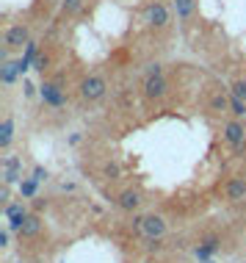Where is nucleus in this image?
<instances>
[{
    "instance_id": "1",
    "label": "nucleus",
    "mask_w": 246,
    "mask_h": 263,
    "mask_svg": "<svg viewBox=\"0 0 246 263\" xmlns=\"http://www.w3.org/2000/svg\"><path fill=\"white\" fill-rule=\"evenodd\" d=\"M105 91H108V83H105V78L100 75H89L80 81V97L86 103H97L105 97Z\"/></svg>"
},
{
    "instance_id": "2",
    "label": "nucleus",
    "mask_w": 246,
    "mask_h": 263,
    "mask_svg": "<svg viewBox=\"0 0 246 263\" xmlns=\"http://www.w3.org/2000/svg\"><path fill=\"white\" fill-rule=\"evenodd\" d=\"M39 95L45 100V105H50V108H64V103H67V95L58 81H45L39 86Z\"/></svg>"
},
{
    "instance_id": "3",
    "label": "nucleus",
    "mask_w": 246,
    "mask_h": 263,
    "mask_svg": "<svg viewBox=\"0 0 246 263\" xmlns=\"http://www.w3.org/2000/svg\"><path fill=\"white\" fill-rule=\"evenodd\" d=\"M31 42V31L28 25H11L3 36V47L6 50H23V47Z\"/></svg>"
},
{
    "instance_id": "4",
    "label": "nucleus",
    "mask_w": 246,
    "mask_h": 263,
    "mask_svg": "<svg viewBox=\"0 0 246 263\" xmlns=\"http://www.w3.org/2000/svg\"><path fill=\"white\" fill-rule=\"evenodd\" d=\"M138 230H141L150 241H158V238L166 236V222H163V216H155V213H150V216H141V224H138Z\"/></svg>"
},
{
    "instance_id": "5",
    "label": "nucleus",
    "mask_w": 246,
    "mask_h": 263,
    "mask_svg": "<svg viewBox=\"0 0 246 263\" xmlns=\"http://www.w3.org/2000/svg\"><path fill=\"white\" fill-rule=\"evenodd\" d=\"M224 141H227L230 147H235V150H241L246 144V127L241 119H230L227 125H224Z\"/></svg>"
},
{
    "instance_id": "6",
    "label": "nucleus",
    "mask_w": 246,
    "mask_h": 263,
    "mask_svg": "<svg viewBox=\"0 0 246 263\" xmlns=\"http://www.w3.org/2000/svg\"><path fill=\"white\" fill-rule=\"evenodd\" d=\"M166 91H169V81L163 75H147V81H144L147 100H160V97H166Z\"/></svg>"
},
{
    "instance_id": "7",
    "label": "nucleus",
    "mask_w": 246,
    "mask_h": 263,
    "mask_svg": "<svg viewBox=\"0 0 246 263\" xmlns=\"http://www.w3.org/2000/svg\"><path fill=\"white\" fill-rule=\"evenodd\" d=\"M25 216H28V211H25L23 202H9L6 205V219H9V230L11 233H19V224H23Z\"/></svg>"
},
{
    "instance_id": "8",
    "label": "nucleus",
    "mask_w": 246,
    "mask_h": 263,
    "mask_svg": "<svg viewBox=\"0 0 246 263\" xmlns=\"http://www.w3.org/2000/svg\"><path fill=\"white\" fill-rule=\"evenodd\" d=\"M23 163H19V158H14V155H9V158L3 161V186H14V183H19V177H23Z\"/></svg>"
},
{
    "instance_id": "9",
    "label": "nucleus",
    "mask_w": 246,
    "mask_h": 263,
    "mask_svg": "<svg viewBox=\"0 0 246 263\" xmlns=\"http://www.w3.org/2000/svg\"><path fill=\"white\" fill-rule=\"evenodd\" d=\"M147 25H152V28H166L169 25V9L163 3H152L150 9H147Z\"/></svg>"
},
{
    "instance_id": "10",
    "label": "nucleus",
    "mask_w": 246,
    "mask_h": 263,
    "mask_svg": "<svg viewBox=\"0 0 246 263\" xmlns=\"http://www.w3.org/2000/svg\"><path fill=\"white\" fill-rule=\"evenodd\" d=\"M224 197H227L230 202H243L246 200V180H243V177H233V180H227V186H224Z\"/></svg>"
},
{
    "instance_id": "11",
    "label": "nucleus",
    "mask_w": 246,
    "mask_h": 263,
    "mask_svg": "<svg viewBox=\"0 0 246 263\" xmlns=\"http://www.w3.org/2000/svg\"><path fill=\"white\" fill-rule=\"evenodd\" d=\"M19 75H23L19 61H0V81H3V86H11Z\"/></svg>"
},
{
    "instance_id": "12",
    "label": "nucleus",
    "mask_w": 246,
    "mask_h": 263,
    "mask_svg": "<svg viewBox=\"0 0 246 263\" xmlns=\"http://www.w3.org/2000/svg\"><path fill=\"white\" fill-rule=\"evenodd\" d=\"M39 230H42V219L36 213H28L23 219V224H19V238H33V236H39Z\"/></svg>"
},
{
    "instance_id": "13",
    "label": "nucleus",
    "mask_w": 246,
    "mask_h": 263,
    "mask_svg": "<svg viewBox=\"0 0 246 263\" xmlns=\"http://www.w3.org/2000/svg\"><path fill=\"white\" fill-rule=\"evenodd\" d=\"M230 100H233V95H227V91H213L210 95V100H208V108L213 111V114H224V111H230Z\"/></svg>"
},
{
    "instance_id": "14",
    "label": "nucleus",
    "mask_w": 246,
    "mask_h": 263,
    "mask_svg": "<svg viewBox=\"0 0 246 263\" xmlns=\"http://www.w3.org/2000/svg\"><path fill=\"white\" fill-rule=\"evenodd\" d=\"M119 208L122 211H128V213H133V211H138V205H141V194L138 191H133V189H128V191H122L119 194Z\"/></svg>"
},
{
    "instance_id": "15",
    "label": "nucleus",
    "mask_w": 246,
    "mask_h": 263,
    "mask_svg": "<svg viewBox=\"0 0 246 263\" xmlns=\"http://www.w3.org/2000/svg\"><path fill=\"white\" fill-rule=\"evenodd\" d=\"M14 141V119L6 117L3 122H0V150H9Z\"/></svg>"
},
{
    "instance_id": "16",
    "label": "nucleus",
    "mask_w": 246,
    "mask_h": 263,
    "mask_svg": "<svg viewBox=\"0 0 246 263\" xmlns=\"http://www.w3.org/2000/svg\"><path fill=\"white\" fill-rule=\"evenodd\" d=\"M194 9H196L194 0H174V11H177V20H182V23L194 17Z\"/></svg>"
},
{
    "instance_id": "17",
    "label": "nucleus",
    "mask_w": 246,
    "mask_h": 263,
    "mask_svg": "<svg viewBox=\"0 0 246 263\" xmlns=\"http://www.w3.org/2000/svg\"><path fill=\"white\" fill-rule=\"evenodd\" d=\"M216 250H219V241H216V238H208L205 244L196 247V258H199L202 263H208V260H210V255H213Z\"/></svg>"
},
{
    "instance_id": "18",
    "label": "nucleus",
    "mask_w": 246,
    "mask_h": 263,
    "mask_svg": "<svg viewBox=\"0 0 246 263\" xmlns=\"http://www.w3.org/2000/svg\"><path fill=\"white\" fill-rule=\"evenodd\" d=\"M36 189H39V180H33V177H28V180H19V194H23L25 200L36 197Z\"/></svg>"
},
{
    "instance_id": "19",
    "label": "nucleus",
    "mask_w": 246,
    "mask_h": 263,
    "mask_svg": "<svg viewBox=\"0 0 246 263\" xmlns=\"http://www.w3.org/2000/svg\"><path fill=\"white\" fill-rule=\"evenodd\" d=\"M80 9H83V0H64V3H61V14H64V17H75Z\"/></svg>"
},
{
    "instance_id": "20",
    "label": "nucleus",
    "mask_w": 246,
    "mask_h": 263,
    "mask_svg": "<svg viewBox=\"0 0 246 263\" xmlns=\"http://www.w3.org/2000/svg\"><path fill=\"white\" fill-rule=\"evenodd\" d=\"M230 95L246 103V78H238V81H233V86H230Z\"/></svg>"
},
{
    "instance_id": "21",
    "label": "nucleus",
    "mask_w": 246,
    "mask_h": 263,
    "mask_svg": "<svg viewBox=\"0 0 246 263\" xmlns=\"http://www.w3.org/2000/svg\"><path fill=\"white\" fill-rule=\"evenodd\" d=\"M230 114H233L235 119L246 117V103H243V100H238V97H233V100H230Z\"/></svg>"
},
{
    "instance_id": "22",
    "label": "nucleus",
    "mask_w": 246,
    "mask_h": 263,
    "mask_svg": "<svg viewBox=\"0 0 246 263\" xmlns=\"http://www.w3.org/2000/svg\"><path fill=\"white\" fill-rule=\"evenodd\" d=\"M47 64H50V59H47L45 53H39V55H36V61H33V69H39V72H45V69H47Z\"/></svg>"
},
{
    "instance_id": "23",
    "label": "nucleus",
    "mask_w": 246,
    "mask_h": 263,
    "mask_svg": "<svg viewBox=\"0 0 246 263\" xmlns=\"http://www.w3.org/2000/svg\"><path fill=\"white\" fill-rule=\"evenodd\" d=\"M105 175H108L111 180H116V177H119V166H116V163H108V166H105Z\"/></svg>"
},
{
    "instance_id": "24",
    "label": "nucleus",
    "mask_w": 246,
    "mask_h": 263,
    "mask_svg": "<svg viewBox=\"0 0 246 263\" xmlns=\"http://www.w3.org/2000/svg\"><path fill=\"white\" fill-rule=\"evenodd\" d=\"M31 177H33V180H39V183H42V180H47V169L36 166V169H33V175H31Z\"/></svg>"
},
{
    "instance_id": "25",
    "label": "nucleus",
    "mask_w": 246,
    "mask_h": 263,
    "mask_svg": "<svg viewBox=\"0 0 246 263\" xmlns=\"http://www.w3.org/2000/svg\"><path fill=\"white\" fill-rule=\"evenodd\" d=\"M9 236H11L9 227H6V230H0V247H9Z\"/></svg>"
},
{
    "instance_id": "26",
    "label": "nucleus",
    "mask_w": 246,
    "mask_h": 263,
    "mask_svg": "<svg viewBox=\"0 0 246 263\" xmlns=\"http://www.w3.org/2000/svg\"><path fill=\"white\" fill-rule=\"evenodd\" d=\"M147 75H163V67H160V64H150V69H147Z\"/></svg>"
},
{
    "instance_id": "27",
    "label": "nucleus",
    "mask_w": 246,
    "mask_h": 263,
    "mask_svg": "<svg viewBox=\"0 0 246 263\" xmlns=\"http://www.w3.org/2000/svg\"><path fill=\"white\" fill-rule=\"evenodd\" d=\"M33 91H36V86H33L31 81H25V95H28V97H33Z\"/></svg>"
},
{
    "instance_id": "28",
    "label": "nucleus",
    "mask_w": 246,
    "mask_h": 263,
    "mask_svg": "<svg viewBox=\"0 0 246 263\" xmlns=\"http://www.w3.org/2000/svg\"><path fill=\"white\" fill-rule=\"evenodd\" d=\"M208 263H213V260H208Z\"/></svg>"
}]
</instances>
